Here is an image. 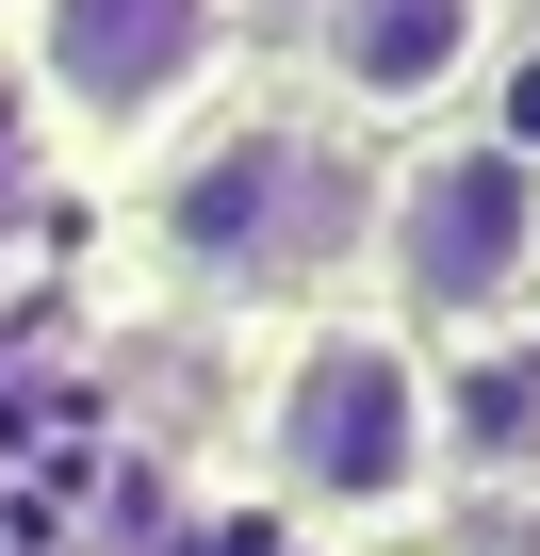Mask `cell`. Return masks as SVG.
Listing matches in <instances>:
<instances>
[{"instance_id":"5b68a950","label":"cell","mask_w":540,"mask_h":556,"mask_svg":"<svg viewBox=\"0 0 540 556\" xmlns=\"http://www.w3.org/2000/svg\"><path fill=\"white\" fill-rule=\"evenodd\" d=\"M279 213H312V148H296V131H229V148L180 180V245H197L213 278H262V262H279V245H296Z\"/></svg>"},{"instance_id":"3957f363","label":"cell","mask_w":540,"mask_h":556,"mask_svg":"<svg viewBox=\"0 0 540 556\" xmlns=\"http://www.w3.org/2000/svg\"><path fill=\"white\" fill-rule=\"evenodd\" d=\"M17 66L66 131H164L229 66V0H17Z\"/></svg>"},{"instance_id":"8992f818","label":"cell","mask_w":540,"mask_h":556,"mask_svg":"<svg viewBox=\"0 0 540 556\" xmlns=\"http://www.w3.org/2000/svg\"><path fill=\"white\" fill-rule=\"evenodd\" d=\"M459 442H475V458L540 442V344H491V361H475V393H459Z\"/></svg>"},{"instance_id":"6da1fadb","label":"cell","mask_w":540,"mask_h":556,"mask_svg":"<svg viewBox=\"0 0 540 556\" xmlns=\"http://www.w3.org/2000/svg\"><path fill=\"white\" fill-rule=\"evenodd\" d=\"M262 458H279V491L377 523V507L426 491V458H442V393H426V361H410L393 328L328 312V328L279 361V393H262Z\"/></svg>"},{"instance_id":"7a4b0ae2","label":"cell","mask_w":540,"mask_h":556,"mask_svg":"<svg viewBox=\"0 0 540 556\" xmlns=\"http://www.w3.org/2000/svg\"><path fill=\"white\" fill-rule=\"evenodd\" d=\"M377 262H393V295L426 328H491L524 312V278H540V164L507 131H459V148H410L393 197H377Z\"/></svg>"},{"instance_id":"277c9868","label":"cell","mask_w":540,"mask_h":556,"mask_svg":"<svg viewBox=\"0 0 540 556\" xmlns=\"http://www.w3.org/2000/svg\"><path fill=\"white\" fill-rule=\"evenodd\" d=\"M507 34V0H312V66L344 115H442Z\"/></svg>"}]
</instances>
